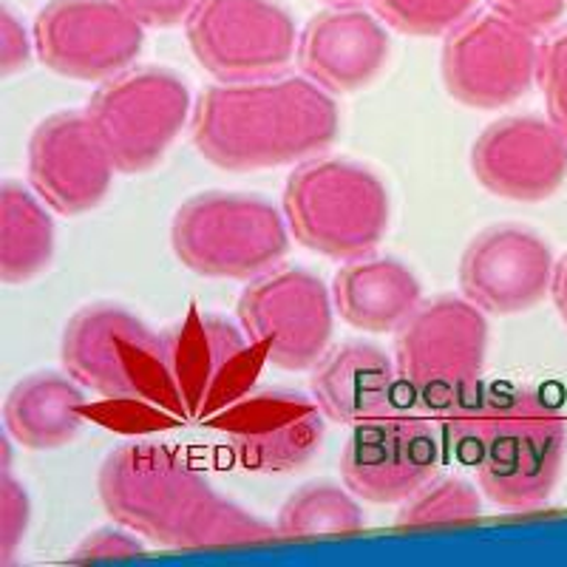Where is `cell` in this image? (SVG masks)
Returning a JSON list of instances; mask_svg holds the SVG:
<instances>
[{
    "instance_id": "cell-33",
    "label": "cell",
    "mask_w": 567,
    "mask_h": 567,
    "mask_svg": "<svg viewBox=\"0 0 567 567\" xmlns=\"http://www.w3.org/2000/svg\"><path fill=\"white\" fill-rule=\"evenodd\" d=\"M550 292H554L556 310H559L561 321L567 323V256L559 258V265H556L554 287H550Z\"/></svg>"
},
{
    "instance_id": "cell-30",
    "label": "cell",
    "mask_w": 567,
    "mask_h": 567,
    "mask_svg": "<svg viewBox=\"0 0 567 567\" xmlns=\"http://www.w3.org/2000/svg\"><path fill=\"white\" fill-rule=\"evenodd\" d=\"M491 3H494L496 12L508 14L511 20L539 34L559 23L567 0H491Z\"/></svg>"
},
{
    "instance_id": "cell-24",
    "label": "cell",
    "mask_w": 567,
    "mask_h": 567,
    "mask_svg": "<svg viewBox=\"0 0 567 567\" xmlns=\"http://www.w3.org/2000/svg\"><path fill=\"white\" fill-rule=\"evenodd\" d=\"M363 528V511L352 491L329 483H310L298 488L278 508L276 530L284 539H323L347 536Z\"/></svg>"
},
{
    "instance_id": "cell-23",
    "label": "cell",
    "mask_w": 567,
    "mask_h": 567,
    "mask_svg": "<svg viewBox=\"0 0 567 567\" xmlns=\"http://www.w3.org/2000/svg\"><path fill=\"white\" fill-rule=\"evenodd\" d=\"M54 256V225L45 207L18 182L0 187V272L23 284L45 270Z\"/></svg>"
},
{
    "instance_id": "cell-4",
    "label": "cell",
    "mask_w": 567,
    "mask_h": 567,
    "mask_svg": "<svg viewBox=\"0 0 567 567\" xmlns=\"http://www.w3.org/2000/svg\"><path fill=\"white\" fill-rule=\"evenodd\" d=\"M63 367L97 394L89 420L116 432H156L187 420L165 338L116 303H91L71 318Z\"/></svg>"
},
{
    "instance_id": "cell-2",
    "label": "cell",
    "mask_w": 567,
    "mask_h": 567,
    "mask_svg": "<svg viewBox=\"0 0 567 567\" xmlns=\"http://www.w3.org/2000/svg\"><path fill=\"white\" fill-rule=\"evenodd\" d=\"M341 114L312 80L225 83L202 91L194 142L210 165L233 174L307 162L338 136Z\"/></svg>"
},
{
    "instance_id": "cell-31",
    "label": "cell",
    "mask_w": 567,
    "mask_h": 567,
    "mask_svg": "<svg viewBox=\"0 0 567 567\" xmlns=\"http://www.w3.org/2000/svg\"><path fill=\"white\" fill-rule=\"evenodd\" d=\"M142 27L168 29L190 18L199 0H120Z\"/></svg>"
},
{
    "instance_id": "cell-8",
    "label": "cell",
    "mask_w": 567,
    "mask_h": 567,
    "mask_svg": "<svg viewBox=\"0 0 567 567\" xmlns=\"http://www.w3.org/2000/svg\"><path fill=\"white\" fill-rule=\"evenodd\" d=\"M187 420H213L252 392L267 354L245 327L190 310L162 332Z\"/></svg>"
},
{
    "instance_id": "cell-14",
    "label": "cell",
    "mask_w": 567,
    "mask_h": 567,
    "mask_svg": "<svg viewBox=\"0 0 567 567\" xmlns=\"http://www.w3.org/2000/svg\"><path fill=\"white\" fill-rule=\"evenodd\" d=\"M142 29L120 0H52L34 23V49L63 78L100 83L134 63Z\"/></svg>"
},
{
    "instance_id": "cell-9",
    "label": "cell",
    "mask_w": 567,
    "mask_h": 567,
    "mask_svg": "<svg viewBox=\"0 0 567 567\" xmlns=\"http://www.w3.org/2000/svg\"><path fill=\"white\" fill-rule=\"evenodd\" d=\"M187 23V45L221 83L270 80L298 49L296 20L278 0H199Z\"/></svg>"
},
{
    "instance_id": "cell-28",
    "label": "cell",
    "mask_w": 567,
    "mask_h": 567,
    "mask_svg": "<svg viewBox=\"0 0 567 567\" xmlns=\"http://www.w3.org/2000/svg\"><path fill=\"white\" fill-rule=\"evenodd\" d=\"M0 554L3 561L12 559L18 554L20 542L27 536L29 519H32V505H29V494L23 485L14 477H9V471H3V491H0Z\"/></svg>"
},
{
    "instance_id": "cell-18",
    "label": "cell",
    "mask_w": 567,
    "mask_h": 567,
    "mask_svg": "<svg viewBox=\"0 0 567 567\" xmlns=\"http://www.w3.org/2000/svg\"><path fill=\"white\" fill-rule=\"evenodd\" d=\"M471 168L499 199L545 202L567 176V140L550 120L508 116L477 136Z\"/></svg>"
},
{
    "instance_id": "cell-12",
    "label": "cell",
    "mask_w": 567,
    "mask_h": 567,
    "mask_svg": "<svg viewBox=\"0 0 567 567\" xmlns=\"http://www.w3.org/2000/svg\"><path fill=\"white\" fill-rule=\"evenodd\" d=\"M327 284L307 270H270L252 278L239 298V321L265 349L267 363L287 372L312 369L332 341Z\"/></svg>"
},
{
    "instance_id": "cell-20",
    "label": "cell",
    "mask_w": 567,
    "mask_h": 567,
    "mask_svg": "<svg viewBox=\"0 0 567 567\" xmlns=\"http://www.w3.org/2000/svg\"><path fill=\"white\" fill-rule=\"evenodd\" d=\"M398 372L381 347L352 341L329 349L312 367V400L323 417L358 425L394 409Z\"/></svg>"
},
{
    "instance_id": "cell-6",
    "label": "cell",
    "mask_w": 567,
    "mask_h": 567,
    "mask_svg": "<svg viewBox=\"0 0 567 567\" xmlns=\"http://www.w3.org/2000/svg\"><path fill=\"white\" fill-rule=\"evenodd\" d=\"M284 213L303 247L341 261L367 258L389 227V194L378 176L347 159H307L287 179Z\"/></svg>"
},
{
    "instance_id": "cell-11",
    "label": "cell",
    "mask_w": 567,
    "mask_h": 567,
    "mask_svg": "<svg viewBox=\"0 0 567 567\" xmlns=\"http://www.w3.org/2000/svg\"><path fill=\"white\" fill-rule=\"evenodd\" d=\"M528 27L503 12L471 14L443 45V83L457 103L491 111L528 94L539 49Z\"/></svg>"
},
{
    "instance_id": "cell-19",
    "label": "cell",
    "mask_w": 567,
    "mask_h": 567,
    "mask_svg": "<svg viewBox=\"0 0 567 567\" xmlns=\"http://www.w3.org/2000/svg\"><path fill=\"white\" fill-rule=\"evenodd\" d=\"M389 58V34L381 18L358 7L327 9L307 23L298 40L303 74L329 94L367 89Z\"/></svg>"
},
{
    "instance_id": "cell-16",
    "label": "cell",
    "mask_w": 567,
    "mask_h": 567,
    "mask_svg": "<svg viewBox=\"0 0 567 567\" xmlns=\"http://www.w3.org/2000/svg\"><path fill=\"white\" fill-rule=\"evenodd\" d=\"M556 261L528 227L499 225L480 233L460 261V287L485 316H519L545 301Z\"/></svg>"
},
{
    "instance_id": "cell-25",
    "label": "cell",
    "mask_w": 567,
    "mask_h": 567,
    "mask_svg": "<svg viewBox=\"0 0 567 567\" xmlns=\"http://www.w3.org/2000/svg\"><path fill=\"white\" fill-rule=\"evenodd\" d=\"M483 516V496L468 480H429L406 499L398 514V528H434V525L471 523Z\"/></svg>"
},
{
    "instance_id": "cell-3",
    "label": "cell",
    "mask_w": 567,
    "mask_h": 567,
    "mask_svg": "<svg viewBox=\"0 0 567 567\" xmlns=\"http://www.w3.org/2000/svg\"><path fill=\"white\" fill-rule=\"evenodd\" d=\"M440 420L454 457L471 465L494 505L536 508L554 494L567 454V423L548 398L525 386L480 389Z\"/></svg>"
},
{
    "instance_id": "cell-32",
    "label": "cell",
    "mask_w": 567,
    "mask_h": 567,
    "mask_svg": "<svg viewBox=\"0 0 567 567\" xmlns=\"http://www.w3.org/2000/svg\"><path fill=\"white\" fill-rule=\"evenodd\" d=\"M0 43H3V52H0L3 74H14L32 60V38L9 7H3V14H0Z\"/></svg>"
},
{
    "instance_id": "cell-17",
    "label": "cell",
    "mask_w": 567,
    "mask_h": 567,
    "mask_svg": "<svg viewBox=\"0 0 567 567\" xmlns=\"http://www.w3.org/2000/svg\"><path fill=\"white\" fill-rule=\"evenodd\" d=\"M114 174V159L89 114L63 111L49 116L29 140V179L40 199L63 216L94 210Z\"/></svg>"
},
{
    "instance_id": "cell-7",
    "label": "cell",
    "mask_w": 567,
    "mask_h": 567,
    "mask_svg": "<svg viewBox=\"0 0 567 567\" xmlns=\"http://www.w3.org/2000/svg\"><path fill=\"white\" fill-rule=\"evenodd\" d=\"M281 213L256 196L202 194L174 216L171 245L187 270L207 278L252 281L276 270L290 250Z\"/></svg>"
},
{
    "instance_id": "cell-10",
    "label": "cell",
    "mask_w": 567,
    "mask_h": 567,
    "mask_svg": "<svg viewBox=\"0 0 567 567\" xmlns=\"http://www.w3.org/2000/svg\"><path fill=\"white\" fill-rule=\"evenodd\" d=\"M85 114L123 174H145L168 154L190 114V91L179 74L136 69L91 97Z\"/></svg>"
},
{
    "instance_id": "cell-1",
    "label": "cell",
    "mask_w": 567,
    "mask_h": 567,
    "mask_svg": "<svg viewBox=\"0 0 567 567\" xmlns=\"http://www.w3.org/2000/svg\"><path fill=\"white\" fill-rule=\"evenodd\" d=\"M105 511L162 548L199 550L276 539L267 525L210 488L179 452L159 443L120 445L97 477Z\"/></svg>"
},
{
    "instance_id": "cell-22",
    "label": "cell",
    "mask_w": 567,
    "mask_h": 567,
    "mask_svg": "<svg viewBox=\"0 0 567 567\" xmlns=\"http://www.w3.org/2000/svg\"><path fill=\"white\" fill-rule=\"evenodd\" d=\"M3 420L7 432L20 445L32 452H52L83 432L89 420V398L71 374H29L9 392Z\"/></svg>"
},
{
    "instance_id": "cell-27",
    "label": "cell",
    "mask_w": 567,
    "mask_h": 567,
    "mask_svg": "<svg viewBox=\"0 0 567 567\" xmlns=\"http://www.w3.org/2000/svg\"><path fill=\"white\" fill-rule=\"evenodd\" d=\"M536 83L545 94L548 120L567 140V29L542 43Z\"/></svg>"
},
{
    "instance_id": "cell-34",
    "label": "cell",
    "mask_w": 567,
    "mask_h": 567,
    "mask_svg": "<svg viewBox=\"0 0 567 567\" xmlns=\"http://www.w3.org/2000/svg\"><path fill=\"white\" fill-rule=\"evenodd\" d=\"M321 3H327V7L332 9H341V7H358L361 0H321Z\"/></svg>"
},
{
    "instance_id": "cell-21",
    "label": "cell",
    "mask_w": 567,
    "mask_h": 567,
    "mask_svg": "<svg viewBox=\"0 0 567 567\" xmlns=\"http://www.w3.org/2000/svg\"><path fill=\"white\" fill-rule=\"evenodd\" d=\"M332 301L347 323L363 332H394L417 312L423 287L394 258H354L336 276Z\"/></svg>"
},
{
    "instance_id": "cell-15",
    "label": "cell",
    "mask_w": 567,
    "mask_h": 567,
    "mask_svg": "<svg viewBox=\"0 0 567 567\" xmlns=\"http://www.w3.org/2000/svg\"><path fill=\"white\" fill-rule=\"evenodd\" d=\"M236 463L256 474H290L310 463L323 440L316 400L287 389L250 392L213 417Z\"/></svg>"
},
{
    "instance_id": "cell-29",
    "label": "cell",
    "mask_w": 567,
    "mask_h": 567,
    "mask_svg": "<svg viewBox=\"0 0 567 567\" xmlns=\"http://www.w3.org/2000/svg\"><path fill=\"white\" fill-rule=\"evenodd\" d=\"M142 554V542L125 530L100 528L89 534L71 554V561H103V559H131Z\"/></svg>"
},
{
    "instance_id": "cell-26",
    "label": "cell",
    "mask_w": 567,
    "mask_h": 567,
    "mask_svg": "<svg viewBox=\"0 0 567 567\" xmlns=\"http://www.w3.org/2000/svg\"><path fill=\"white\" fill-rule=\"evenodd\" d=\"M378 18L409 38L452 34L474 14L480 0H372Z\"/></svg>"
},
{
    "instance_id": "cell-13",
    "label": "cell",
    "mask_w": 567,
    "mask_h": 567,
    "mask_svg": "<svg viewBox=\"0 0 567 567\" xmlns=\"http://www.w3.org/2000/svg\"><path fill=\"white\" fill-rule=\"evenodd\" d=\"M443 443L429 417L392 409L352 425L341 454V477L367 503H406L434 480Z\"/></svg>"
},
{
    "instance_id": "cell-5",
    "label": "cell",
    "mask_w": 567,
    "mask_h": 567,
    "mask_svg": "<svg viewBox=\"0 0 567 567\" xmlns=\"http://www.w3.org/2000/svg\"><path fill=\"white\" fill-rule=\"evenodd\" d=\"M488 321L477 303L440 296L398 329V374L423 412H457L483 389Z\"/></svg>"
}]
</instances>
